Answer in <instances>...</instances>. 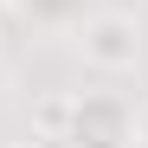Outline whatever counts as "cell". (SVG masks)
Instances as JSON below:
<instances>
[{"mask_svg":"<svg viewBox=\"0 0 148 148\" xmlns=\"http://www.w3.org/2000/svg\"><path fill=\"white\" fill-rule=\"evenodd\" d=\"M71 52L103 77H135L148 58V19L135 7H90L71 19Z\"/></svg>","mask_w":148,"mask_h":148,"instance_id":"1","label":"cell"},{"mask_svg":"<svg viewBox=\"0 0 148 148\" xmlns=\"http://www.w3.org/2000/svg\"><path fill=\"white\" fill-rule=\"evenodd\" d=\"M64 110H71V90H52V97L32 110V135H39V142H58V135H64Z\"/></svg>","mask_w":148,"mask_h":148,"instance_id":"3","label":"cell"},{"mask_svg":"<svg viewBox=\"0 0 148 148\" xmlns=\"http://www.w3.org/2000/svg\"><path fill=\"white\" fill-rule=\"evenodd\" d=\"M135 148H148V142H135Z\"/></svg>","mask_w":148,"mask_h":148,"instance_id":"6","label":"cell"},{"mask_svg":"<svg viewBox=\"0 0 148 148\" xmlns=\"http://www.w3.org/2000/svg\"><path fill=\"white\" fill-rule=\"evenodd\" d=\"M26 13H32V19H77L84 0H26Z\"/></svg>","mask_w":148,"mask_h":148,"instance_id":"4","label":"cell"},{"mask_svg":"<svg viewBox=\"0 0 148 148\" xmlns=\"http://www.w3.org/2000/svg\"><path fill=\"white\" fill-rule=\"evenodd\" d=\"M0 148H45V142H0Z\"/></svg>","mask_w":148,"mask_h":148,"instance_id":"5","label":"cell"},{"mask_svg":"<svg viewBox=\"0 0 148 148\" xmlns=\"http://www.w3.org/2000/svg\"><path fill=\"white\" fill-rule=\"evenodd\" d=\"M64 148H135L142 142V116L129 97L116 90H71V110H64Z\"/></svg>","mask_w":148,"mask_h":148,"instance_id":"2","label":"cell"}]
</instances>
